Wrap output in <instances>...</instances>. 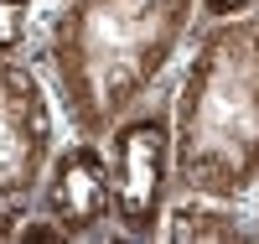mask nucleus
Here are the masks:
<instances>
[{
  "mask_svg": "<svg viewBox=\"0 0 259 244\" xmlns=\"http://www.w3.org/2000/svg\"><path fill=\"white\" fill-rule=\"evenodd\" d=\"M177 192L254 197L259 187V11L197 21L171 73Z\"/></svg>",
  "mask_w": 259,
  "mask_h": 244,
  "instance_id": "obj_2",
  "label": "nucleus"
},
{
  "mask_svg": "<svg viewBox=\"0 0 259 244\" xmlns=\"http://www.w3.org/2000/svg\"><path fill=\"white\" fill-rule=\"evenodd\" d=\"M41 6H57V0H41Z\"/></svg>",
  "mask_w": 259,
  "mask_h": 244,
  "instance_id": "obj_11",
  "label": "nucleus"
},
{
  "mask_svg": "<svg viewBox=\"0 0 259 244\" xmlns=\"http://www.w3.org/2000/svg\"><path fill=\"white\" fill-rule=\"evenodd\" d=\"M249 203H254V218H259V187H254V197H249Z\"/></svg>",
  "mask_w": 259,
  "mask_h": 244,
  "instance_id": "obj_10",
  "label": "nucleus"
},
{
  "mask_svg": "<svg viewBox=\"0 0 259 244\" xmlns=\"http://www.w3.org/2000/svg\"><path fill=\"white\" fill-rule=\"evenodd\" d=\"M62 115L47 78L26 52L0 57V244H16V229L36 208L41 177L62 146Z\"/></svg>",
  "mask_w": 259,
  "mask_h": 244,
  "instance_id": "obj_4",
  "label": "nucleus"
},
{
  "mask_svg": "<svg viewBox=\"0 0 259 244\" xmlns=\"http://www.w3.org/2000/svg\"><path fill=\"white\" fill-rule=\"evenodd\" d=\"M36 213L68 234V244H119L114 234V203H109V156L104 141L62 135L52 151V166L41 177Z\"/></svg>",
  "mask_w": 259,
  "mask_h": 244,
  "instance_id": "obj_5",
  "label": "nucleus"
},
{
  "mask_svg": "<svg viewBox=\"0 0 259 244\" xmlns=\"http://www.w3.org/2000/svg\"><path fill=\"white\" fill-rule=\"evenodd\" d=\"M41 0H0V57H16L31 47Z\"/></svg>",
  "mask_w": 259,
  "mask_h": 244,
  "instance_id": "obj_7",
  "label": "nucleus"
},
{
  "mask_svg": "<svg viewBox=\"0 0 259 244\" xmlns=\"http://www.w3.org/2000/svg\"><path fill=\"white\" fill-rule=\"evenodd\" d=\"M36 239H47V244H68V234H62L47 213H36V208H31V213H26V224L16 229V244H36Z\"/></svg>",
  "mask_w": 259,
  "mask_h": 244,
  "instance_id": "obj_8",
  "label": "nucleus"
},
{
  "mask_svg": "<svg viewBox=\"0 0 259 244\" xmlns=\"http://www.w3.org/2000/svg\"><path fill=\"white\" fill-rule=\"evenodd\" d=\"M109 156V203L119 244H156L171 192H177V151H171V78L104 135Z\"/></svg>",
  "mask_w": 259,
  "mask_h": 244,
  "instance_id": "obj_3",
  "label": "nucleus"
},
{
  "mask_svg": "<svg viewBox=\"0 0 259 244\" xmlns=\"http://www.w3.org/2000/svg\"><path fill=\"white\" fill-rule=\"evenodd\" d=\"M259 11V0H197V21H218V16H244Z\"/></svg>",
  "mask_w": 259,
  "mask_h": 244,
  "instance_id": "obj_9",
  "label": "nucleus"
},
{
  "mask_svg": "<svg viewBox=\"0 0 259 244\" xmlns=\"http://www.w3.org/2000/svg\"><path fill=\"white\" fill-rule=\"evenodd\" d=\"M166 244H259V218L249 197H207V192H171Z\"/></svg>",
  "mask_w": 259,
  "mask_h": 244,
  "instance_id": "obj_6",
  "label": "nucleus"
},
{
  "mask_svg": "<svg viewBox=\"0 0 259 244\" xmlns=\"http://www.w3.org/2000/svg\"><path fill=\"white\" fill-rule=\"evenodd\" d=\"M192 26L197 0H57L41 6L26 57L52 88L62 130L104 141L177 73Z\"/></svg>",
  "mask_w": 259,
  "mask_h": 244,
  "instance_id": "obj_1",
  "label": "nucleus"
}]
</instances>
